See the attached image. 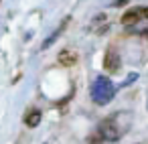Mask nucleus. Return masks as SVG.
<instances>
[{"label":"nucleus","mask_w":148,"mask_h":144,"mask_svg":"<svg viewBox=\"0 0 148 144\" xmlns=\"http://www.w3.org/2000/svg\"><path fill=\"white\" fill-rule=\"evenodd\" d=\"M122 25L132 35L148 37V6H134L122 16Z\"/></svg>","instance_id":"f257e3e1"},{"label":"nucleus","mask_w":148,"mask_h":144,"mask_svg":"<svg viewBox=\"0 0 148 144\" xmlns=\"http://www.w3.org/2000/svg\"><path fill=\"white\" fill-rule=\"evenodd\" d=\"M116 95V87L114 83L106 77V75H97L95 81L91 83V99L97 104V106H106L114 99Z\"/></svg>","instance_id":"f03ea898"},{"label":"nucleus","mask_w":148,"mask_h":144,"mask_svg":"<svg viewBox=\"0 0 148 144\" xmlns=\"http://www.w3.org/2000/svg\"><path fill=\"white\" fill-rule=\"evenodd\" d=\"M120 134H122V130L116 126L114 118H106L97 126V136L101 138V142H116L120 138Z\"/></svg>","instance_id":"7ed1b4c3"},{"label":"nucleus","mask_w":148,"mask_h":144,"mask_svg":"<svg viewBox=\"0 0 148 144\" xmlns=\"http://www.w3.org/2000/svg\"><path fill=\"white\" fill-rule=\"evenodd\" d=\"M120 65H122V61H120L118 53H116V51H108V53H106V59H103V67H106L110 73H116V71L120 69Z\"/></svg>","instance_id":"20e7f679"},{"label":"nucleus","mask_w":148,"mask_h":144,"mask_svg":"<svg viewBox=\"0 0 148 144\" xmlns=\"http://www.w3.org/2000/svg\"><path fill=\"white\" fill-rule=\"evenodd\" d=\"M77 53L75 51H71V49H65V51H61L59 53V63L61 65H75L77 63Z\"/></svg>","instance_id":"39448f33"},{"label":"nucleus","mask_w":148,"mask_h":144,"mask_svg":"<svg viewBox=\"0 0 148 144\" xmlns=\"http://www.w3.org/2000/svg\"><path fill=\"white\" fill-rule=\"evenodd\" d=\"M41 118H43V114H41V110H37V108H33L27 116H25V124L27 126H31V128H35V126H39V122H41Z\"/></svg>","instance_id":"423d86ee"},{"label":"nucleus","mask_w":148,"mask_h":144,"mask_svg":"<svg viewBox=\"0 0 148 144\" xmlns=\"http://www.w3.org/2000/svg\"><path fill=\"white\" fill-rule=\"evenodd\" d=\"M67 23H69V19H65V21L61 23V27H59V29H57V31H55V33H53L51 37H47V39H45V43L41 45V49H47V47H51V45H53V43L57 41V37H59V35H61V33L65 31V27H67Z\"/></svg>","instance_id":"0eeeda50"},{"label":"nucleus","mask_w":148,"mask_h":144,"mask_svg":"<svg viewBox=\"0 0 148 144\" xmlns=\"http://www.w3.org/2000/svg\"><path fill=\"white\" fill-rule=\"evenodd\" d=\"M122 4H128V0H118L116 2V6H122Z\"/></svg>","instance_id":"6e6552de"}]
</instances>
